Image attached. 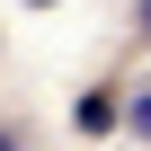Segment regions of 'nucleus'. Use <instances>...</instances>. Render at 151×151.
Listing matches in <instances>:
<instances>
[{
    "label": "nucleus",
    "mask_w": 151,
    "mask_h": 151,
    "mask_svg": "<svg viewBox=\"0 0 151 151\" xmlns=\"http://www.w3.org/2000/svg\"><path fill=\"white\" fill-rule=\"evenodd\" d=\"M71 124H80V133H107V124H116V98H107V89H89L80 107H71Z\"/></svg>",
    "instance_id": "f257e3e1"
},
{
    "label": "nucleus",
    "mask_w": 151,
    "mask_h": 151,
    "mask_svg": "<svg viewBox=\"0 0 151 151\" xmlns=\"http://www.w3.org/2000/svg\"><path fill=\"white\" fill-rule=\"evenodd\" d=\"M36 9H53V0H36Z\"/></svg>",
    "instance_id": "7ed1b4c3"
},
{
    "label": "nucleus",
    "mask_w": 151,
    "mask_h": 151,
    "mask_svg": "<svg viewBox=\"0 0 151 151\" xmlns=\"http://www.w3.org/2000/svg\"><path fill=\"white\" fill-rule=\"evenodd\" d=\"M0 151H18V133H0Z\"/></svg>",
    "instance_id": "f03ea898"
}]
</instances>
